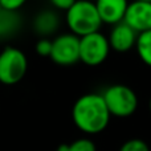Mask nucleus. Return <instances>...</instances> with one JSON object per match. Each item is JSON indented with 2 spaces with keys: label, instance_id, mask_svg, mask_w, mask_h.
<instances>
[{
  "label": "nucleus",
  "instance_id": "obj_1",
  "mask_svg": "<svg viewBox=\"0 0 151 151\" xmlns=\"http://www.w3.org/2000/svg\"><path fill=\"white\" fill-rule=\"evenodd\" d=\"M110 113L102 94L88 93L74 102L72 118L74 125L85 134H98L107 127Z\"/></svg>",
  "mask_w": 151,
  "mask_h": 151
},
{
  "label": "nucleus",
  "instance_id": "obj_2",
  "mask_svg": "<svg viewBox=\"0 0 151 151\" xmlns=\"http://www.w3.org/2000/svg\"><path fill=\"white\" fill-rule=\"evenodd\" d=\"M65 20L70 33L77 37L98 32L102 21L97 12L96 4L89 0H77L65 15Z\"/></svg>",
  "mask_w": 151,
  "mask_h": 151
},
{
  "label": "nucleus",
  "instance_id": "obj_3",
  "mask_svg": "<svg viewBox=\"0 0 151 151\" xmlns=\"http://www.w3.org/2000/svg\"><path fill=\"white\" fill-rule=\"evenodd\" d=\"M104 101L110 115L114 117H130L138 107V97L131 88L122 83L111 85L102 93Z\"/></svg>",
  "mask_w": 151,
  "mask_h": 151
},
{
  "label": "nucleus",
  "instance_id": "obj_4",
  "mask_svg": "<svg viewBox=\"0 0 151 151\" xmlns=\"http://www.w3.org/2000/svg\"><path fill=\"white\" fill-rule=\"evenodd\" d=\"M28 69V60L23 50L7 47L0 52V82L15 85L24 78Z\"/></svg>",
  "mask_w": 151,
  "mask_h": 151
},
{
  "label": "nucleus",
  "instance_id": "obj_5",
  "mask_svg": "<svg viewBox=\"0 0 151 151\" xmlns=\"http://www.w3.org/2000/svg\"><path fill=\"white\" fill-rule=\"evenodd\" d=\"M110 50L109 40L99 31L80 37V61L88 66H98L105 63Z\"/></svg>",
  "mask_w": 151,
  "mask_h": 151
},
{
  "label": "nucleus",
  "instance_id": "obj_6",
  "mask_svg": "<svg viewBox=\"0 0 151 151\" xmlns=\"http://www.w3.org/2000/svg\"><path fill=\"white\" fill-rule=\"evenodd\" d=\"M50 58L61 66H70L80 61V37L73 33H64L52 40Z\"/></svg>",
  "mask_w": 151,
  "mask_h": 151
},
{
  "label": "nucleus",
  "instance_id": "obj_7",
  "mask_svg": "<svg viewBox=\"0 0 151 151\" xmlns=\"http://www.w3.org/2000/svg\"><path fill=\"white\" fill-rule=\"evenodd\" d=\"M123 21L137 33L151 31V3L141 0H133L129 3Z\"/></svg>",
  "mask_w": 151,
  "mask_h": 151
},
{
  "label": "nucleus",
  "instance_id": "obj_8",
  "mask_svg": "<svg viewBox=\"0 0 151 151\" xmlns=\"http://www.w3.org/2000/svg\"><path fill=\"white\" fill-rule=\"evenodd\" d=\"M137 37H138V33L125 21H121L113 25L107 40H109L111 50H115L118 53H126L135 48Z\"/></svg>",
  "mask_w": 151,
  "mask_h": 151
},
{
  "label": "nucleus",
  "instance_id": "obj_9",
  "mask_svg": "<svg viewBox=\"0 0 151 151\" xmlns=\"http://www.w3.org/2000/svg\"><path fill=\"white\" fill-rule=\"evenodd\" d=\"M94 4L102 24L111 27L123 21L129 7L127 0H96Z\"/></svg>",
  "mask_w": 151,
  "mask_h": 151
},
{
  "label": "nucleus",
  "instance_id": "obj_10",
  "mask_svg": "<svg viewBox=\"0 0 151 151\" xmlns=\"http://www.w3.org/2000/svg\"><path fill=\"white\" fill-rule=\"evenodd\" d=\"M58 16L53 11H42L35 17V31L41 36H49L58 28Z\"/></svg>",
  "mask_w": 151,
  "mask_h": 151
},
{
  "label": "nucleus",
  "instance_id": "obj_11",
  "mask_svg": "<svg viewBox=\"0 0 151 151\" xmlns=\"http://www.w3.org/2000/svg\"><path fill=\"white\" fill-rule=\"evenodd\" d=\"M135 50L142 63L151 68V31L138 33L135 42Z\"/></svg>",
  "mask_w": 151,
  "mask_h": 151
},
{
  "label": "nucleus",
  "instance_id": "obj_12",
  "mask_svg": "<svg viewBox=\"0 0 151 151\" xmlns=\"http://www.w3.org/2000/svg\"><path fill=\"white\" fill-rule=\"evenodd\" d=\"M119 151H150V149L143 139L133 138V139L126 141L125 143L121 146Z\"/></svg>",
  "mask_w": 151,
  "mask_h": 151
},
{
  "label": "nucleus",
  "instance_id": "obj_13",
  "mask_svg": "<svg viewBox=\"0 0 151 151\" xmlns=\"http://www.w3.org/2000/svg\"><path fill=\"white\" fill-rule=\"evenodd\" d=\"M70 151H97L96 145L88 138H80L69 145Z\"/></svg>",
  "mask_w": 151,
  "mask_h": 151
},
{
  "label": "nucleus",
  "instance_id": "obj_14",
  "mask_svg": "<svg viewBox=\"0 0 151 151\" xmlns=\"http://www.w3.org/2000/svg\"><path fill=\"white\" fill-rule=\"evenodd\" d=\"M36 52L41 57H49L50 52H52V40L47 39V37L40 39L36 44Z\"/></svg>",
  "mask_w": 151,
  "mask_h": 151
},
{
  "label": "nucleus",
  "instance_id": "obj_15",
  "mask_svg": "<svg viewBox=\"0 0 151 151\" xmlns=\"http://www.w3.org/2000/svg\"><path fill=\"white\" fill-rule=\"evenodd\" d=\"M27 0H0V5L4 12H15V11L20 9Z\"/></svg>",
  "mask_w": 151,
  "mask_h": 151
},
{
  "label": "nucleus",
  "instance_id": "obj_16",
  "mask_svg": "<svg viewBox=\"0 0 151 151\" xmlns=\"http://www.w3.org/2000/svg\"><path fill=\"white\" fill-rule=\"evenodd\" d=\"M76 1H77V0H49V3L56 8V9H61V11H65V12L74 4Z\"/></svg>",
  "mask_w": 151,
  "mask_h": 151
},
{
  "label": "nucleus",
  "instance_id": "obj_17",
  "mask_svg": "<svg viewBox=\"0 0 151 151\" xmlns=\"http://www.w3.org/2000/svg\"><path fill=\"white\" fill-rule=\"evenodd\" d=\"M56 151H70V149H69V145H61L57 147Z\"/></svg>",
  "mask_w": 151,
  "mask_h": 151
},
{
  "label": "nucleus",
  "instance_id": "obj_18",
  "mask_svg": "<svg viewBox=\"0 0 151 151\" xmlns=\"http://www.w3.org/2000/svg\"><path fill=\"white\" fill-rule=\"evenodd\" d=\"M149 109H150V111H151V98H150V101H149Z\"/></svg>",
  "mask_w": 151,
  "mask_h": 151
},
{
  "label": "nucleus",
  "instance_id": "obj_19",
  "mask_svg": "<svg viewBox=\"0 0 151 151\" xmlns=\"http://www.w3.org/2000/svg\"><path fill=\"white\" fill-rule=\"evenodd\" d=\"M3 13V9H1V5H0V15H1Z\"/></svg>",
  "mask_w": 151,
  "mask_h": 151
},
{
  "label": "nucleus",
  "instance_id": "obj_20",
  "mask_svg": "<svg viewBox=\"0 0 151 151\" xmlns=\"http://www.w3.org/2000/svg\"><path fill=\"white\" fill-rule=\"evenodd\" d=\"M141 1H150L151 3V0H141Z\"/></svg>",
  "mask_w": 151,
  "mask_h": 151
},
{
  "label": "nucleus",
  "instance_id": "obj_21",
  "mask_svg": "<svg viewBox=\"0 0 151 151\" xmlns=\"http://www.w3.org/2000/svg\"><path fill=\"white\" fill-rule=\"evenodd\" d=\"M1 33H3V32H1V28H0V37H1Z\"/></svg>",
  "mask_w": 151,
  "mask_h": 151
},
{
  "label": "nucleus",
  "instance_id": "obj_22",
  "mask_svg": "<svg viewBox=\"0 0 151 151\" xmlns=\"http://www.w3.org/2000/svg\"><path fill=\"white\" fill-rule=\"evenodd\" d=\"M89 1H93V3H94V1H96V0H89Z\"/></svg>",
  "mask_w": 151,
  "mask_h": 151
}]
</instances>
